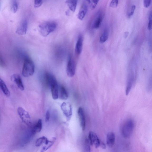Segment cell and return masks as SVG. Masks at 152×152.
Returning <instances> with one entry per match:
<instances>
[{
  "instance_id": "11",
  "label": "cell",
  "mask_w": 152,
  "mask_h": 152,
  "mask_svg": "<svg viewBox=\"0 0 152 152\" xmlns=\"http://www.w3.org/2000/svg\"><path fill=\"white\" fill-rule=\"evenodd\" d=\"M103 14L99 11L96 14L92 23V27L94 29H97L101 26L103 20Z\"/></svg>"
},
{
  "instance_id": "17",
  "label": "cell",
  "mask_w": 152,
  "mask_h": 152,
  "mask_svg": "<svg viewBox=\"0 0 152 152\" xmlns=\"http://www.w3.org/2000/svg\"><path fill=\"white\" fill-rule=\"evenodd\" d=\"M42 128V121L41 119L38 120L36 124L32 128V133L33 135H35L41 131Z\"/></svg>"
},
{
  "instance_id": "2",
  "label": "cell",
  "mask_w": 152,
  "mask_h": 152,
  "mask_svg": "<svg viewBox=\"0 0 152 152\" xmlns=\"http://www.w3.org/2000/svg\"><path fill=\"white\" fill-rule=\"evenodd\" d=\"M35 71V65L34 62L30 58L26 57L24 61L22 70L23 77H28L34 74Z\"/></svg>"
},
{
  "instance_id": "13",
  "label": "cell",
  "mask_w": 152,
  "mask_h": 152,
  "mask_svg": "<svg viewBox=\"0 0 152 152\" xmlns=\"http://www.w3.org/2000/svg\"><path fill=\"white\" fill-rule=\"evenodd\" d=\"M83 38L81 35H79L76 44L75 52L76 54L79 55L81 53L83 47Z\"/></svg>"
},
{
  "instance_id": "4",
  "label": "cell",
  "mask_w": 152,
  "mask_h": 152,
  "mask_svg": "<svg viewBox=\"0 0 152 152\" xmlns=\"http://www.w3.org/2000/svg\"><path fill=\"white\" fill-rule=\"evenodd\" d=\"M134 126V123L132 120H130L126 121L123 124L121 129L123 136L126 139L130 137L132 134Z\"/></svg>"
},
{
  "instance_id": "27",
  "label": "cell",
  "mask_w": 152,
  "mask_h": 152,
  "mask_svg": "<svg viewBox=\"0 0 152 152\" xmlns=\"http://www.w3.org/2000/svg\"><path fill=\"white\" fill-rule=\"evenodd\" d=\"M118 0H112L109 6L112 8H116L118 6Z\"/></svg>"
},
{
  "instance_id": "35",
  "label": "cell",
  "mask_w": 152,
  "mask_h": 152,
  "mask_svg": "<svg viewBox=\"0 0 152 152\" xmlns=\"http://www.w3.org/2000/svg\"></svg>"
},
{
  "instance_id": "33",
  "label": "cell",
  "mask_w": 152,
  "mask_h": 152,
  "mask_svg": "<svg viewBox=\"0 0 152 152\" xmlns=\"http://www.w3.org/2000/svg\"><path fill=\"white\" fill-rule=\"evenodd\" d=\"M149 21H152V10L149 14Z\"/></svg>"
},
{
  "instance_id": "18",
  "label": "cell",
  "mask_w": 152,
  "mask_h": 152,
  "mask_svg": "<svg viewBox=\"0 0 152 152\" xmlns=\"http://www.w3.org/2000/svg\"><path fill=\"white\" fill-rule=\"evenodd\" d=\"M78 0H67L65 3L69 9L73 12L75 11L77 4Z\"/></svg>"
},
{
  "instance_id": "15",
  "label": "cell",
  "mask_w": 152,
  "mask_h": 152,
  "mask_svg": "<svg viewBox=\"0 0 152 152\" xmlns=\"http://www.w3.org/2000/svg\"><path fill=\"white\" fill-rule=\"evenodd\" d=\"M115 136L112 132H109L107 135L106 143L107 145L110 147H113L115 144Z\"/></svg>"
},
{
  "instance_id": "23",
  "label": "cell",
  "mask_w": 152,
  "mask_h": 152,
  "mask_svg": "<svg viewBox=\"0 0 152 152\" xmlns=\"http://www.w3.org/2000/svg\"><path fill=\"white\" fill-rule=\"evenodd\" d=\"M87 1L90 8L93 10L96 8L99 0H87Z\"/></svg>"
},
{
  "instance_id": "28",
  "label": "cell",
  "mask_w": 152,
  "mask_h": 152,
  "mask_svg": "<svg viewBox=\"0 0 152 152\" xmlns=\"http://www.w3.org/2000/svg\"><path fill=\"white\" fill-rule=\"evenodd\" d=\"M42 3V0H34L35 8H39L41 6Z\"/></svg>"
},
{
  "instance_id": "7",
  "label": "cell",
  "mask_w": 152,
  "mask_h": 152,
  "mask_svg": "<svg viewBox=\"0 0 152 152\" xmlns=\"http://www.w3.org/2000/svg\"><path fill=\"white\" fill-rule=\"evenodd\" d=\"M61 108L68 120H69L72 115V108L70 104L68 103L64 102L61 104Z\"/></svg>"
},
{
  "instance_id": "25",
  "label": "cell",
  "mask_w": 152,
  "mask_h": 152,
  "mask_svg": "<svg viewBox=\"0 0 152 152\" xmlns=\"http://www.w3.org/2000/svg\"><path fill=\"white\" fill-rule=\"evenodd\" d=\"M12 9L14 13H16L18 10V4L16 0H14L13 1Z\"/></svg>"
},
{
  "instance_id": "19",
  "label": "cell",
  "mask_w": 152,
  "mask_h": 152,
  "mask_svg": "<svg viewBox=\"0 0 152 152\" xmlns=\"http://www.w3.org/2000/svg\"><path fill=\"white\" fill-rule=\"evenodd\" d=\"M0 87L2 92L7 97L10 96L11 95L10 91L7 87L5 83L1 78L0 79Z\"/></svg>"
},
{
  "instance_id": "16",
  "label": "cell",
  "mask_w": 152,
  "mask_h": 152,
  "mask_svg": "<svg viewBox=\"0 0 152 152\" xmlns=\"http://www.w3.org/2000/svg\"><path fill=\"white\" fill-rule=\"evenodd\" d=\"M61 99L66 100L68 97L67 90L63 86H61L59 89V97Z\"/></svg>"
},
{
  "instance_id": "1",
  "label": "cell",
  "mask_w": 152,
  "mask_h": 152,
  "mask_svg": "<svg viewBox=\"0 0 152 152\" xmlns=\"http://www.w3.org/2000/svg\"><path fill=\"white\" fill-rule=\"evenodd\" d=\"M45 80L47 84L50 88L52 98L54 100L59 98L58 86L56 79L54 76L49 73H47L45 76Z\"/></svg>"
},
{
  "instance_id": "29",
  "label": "cell",
  "mask_w": 152,
  "mask_h": 152,
  "mask_svg": "<svg viewBox=\"0 0 152 152\" xmlns=\"http://www.w3.org/2000/svg\"><path fill=\"white\" fill-rule=\"evenodd\" d=\"M151 0H144V5L145 8H148L150 6Z\"/></svg>"
},
{
  "instance_id": "3",
  "label": "cell",
  "mask_w": 152,
  "mask_h": 152,
  "mask_svg": "<svg viewBox=\"0 0 152 152\" xmlns=\"http://www.w3.org/2000/svg\"><path fill=\"white\" fill-rule=\"evenodd\" d=\"M57 27V24L54 21H48L40 24L39 29L40 34L42 36L46 37L54 31Z\"/></svg>"
},
{
  "instance_id": "5",
  "label": "cell",
  "mask_w": 152,
  "mask_h": 152,
  "mask_svg": "<svg viewBox=\"0 0 152 152\" xmlns=\"http://www.w3.org/2000/svg\"><path fill=\"white\" fill-rule=\"evenodd\" d=\"M18 115L22 122L28 126L32 125V123L29 113L21 107H19L17 109Z\"/></svg>"
},
{
  "instance_id": "9",
  "label": "cell",
  "mask_w": 152,
  "mask_h": 152,
  "mask_svg": "<svg viewBox=\"0 0 152 152\" xmlns=\"http://www.w3.org/2000/svg\"><path fill=\"white\" fill-rule=\"evenodd\" d=\"M11 80L12 81L15 83L18 88L21 91L24 90V86L22 79L20 75L15 74L12 75L11 77Z\"/></svg>"
},
{
  "instance_id": "26",
  "label": "cell",
  "mask_w": 152,
  "mask_h": 152,
  "mask_svg": "<svg viewBox=\"0 0 152 152\" xmlns=\"http://www.w3.org/2000/svg\"><path fill=\"white\" fill-rule=\"evenodd\" d=\"M90 143L89 139H86L85 140V149L86 151L87 152L90 151Z\"/></svg>"
},
{
  "instance_id": "24",
  "label": "cell",
  "mask_w": 152,
  "mask_h": 152,
  "mask_svg": "<svg viewBox=\"0 0 152 152\" xmlns=\"http://www.w3.org/2000/svg\"><path fill=\"white\" fill-rule=\"evenodd\" d=\"M45 136H42L38 139L36 142L35 146L37 147H39L41 146L42 144H44Z\"/></svg>"
},
{
  "instance_id": "20",
  "label": "cell",
  "mask_w": 152,
  "mask_h": 152,
  "mask_svg": "<svg viewBox=\"0 0 152 152\" xmlns=\"http://www.w3.org/2000/svg\"><path fill=\"white\" fill-rule=\"evenodd\" d=\"M134 77L133 75H130L127 80L126 87V94L127 96L129 94L132 86L134 82Z\"/></svg>"
},
{
  "instance_id": "12",
  "label": "cell",
  "mask_w": 152,
  "mask_h": 152,
  "mask_svg": "<svg viewBox=\"0 0 152 152\" xmlns=\"http://www.w3.org/2000/svg\"><path fill=\"white\" fill-rule=\"evenodd\" d=\"M78 113L81 126L82 130H84L86 126V118L84 111L83 108L80 107L78 109Z\"/></svg>"
},
{
  "instance_id": "32",
  "label": "cell",
  "mask_w": 152,
  "mask_h": 152,
  "mask_svg": "<svg viewBox=\"0 0 152 152\" xmlns=\"http://www.w3.org/2000/svg\"><path fill=\"white\" fill-rule=\"evenodd\" d=\"M99 146H101L102 149H105L106 148V146L104 142L101 140Z\"/></svg>"
},
{
  "instance_id": "21",
  "label": "cell",
  "mask_w": 152,
  "mask_h": 152,
  "mask_svg": "<svg viewBox=\"0 0 152 152\" xmlns=\"http://www.w3.org/2000/svg\"><path fill=\"white\" fill-rule=\"evenodd\" d=\"M56 140V139L55 137L52 138V139L49 141L48 144L45 145V146L42 147L40 151L41 152L46 151L47 150L50 148L55 142Z\"/></svg>"
},
{
  "instance_id": "31",
  "label": "cell",
  "mask_w": 152,
  "mask_h": 152,
  "mask_svg": "<svg viewBox=\"0 0 152 152\" xmlns=\"http://www.w3.org/2000/svg\"><path fill=\"white\" fill-rule=\"evenodd\" d=\"M50 113L49 111H47L45 115V120L46 122H48L50 119Z\"/></svg>"
},
{
  "instance_id": "6",
  "label": "cell",
  "mask_w": 152,
  "mask_h": 152,
  "mask_svg": "<svg viewBox=\"0 0 152 152\" xmlns=\"http://www.w3.org/2000/svg\"><path fill=\"white\" fill-rule=\"evenodd\" d=\"M75 71V62L72 57H70L66 66V72L69 77H72L74 75Z\"/></svg>"
},
{
  "instance_id": "30",
  "label": "cell",
  "mask_w": 152,
  "mask_h": 152,
  "mask_svg": "<svg viewBox=\"0 0 152 152\" xmlns=\"http://www.w3.org/2000/svg\"><path fill=\"white\" fill-rule=\"evenodd\" d=\"M136 8V7L135 5L133 6L132 7L131 11L128 14V18H130L134 15L135 10Z\"/></svg>"
},
{
  "instance_id": "10",
  "label": "cell",
  "mask_w": 152,
  "mask_h": 152,
  "mask_svg": "<svg viewBox=\"0 0 152 152\" xmlns=\"http://www.w3.org/2000/svg\"><path fill=\"white\" fill-rule=\"evenodd\" d=\"M89 139L91 145H94L96 148L99 146L101 140H100L96 133L90 131L89 135Z\"/></svg>"
},
{
  "instance_id": "34",
  "label": "cell",
  "mask_w": 152,
  "mask_h": 152,
  "mask_svg": "<svg viewBox=\"0 0 152 152\" xmlns=\"http://www.w3.org/2000/svg\"><path fill=\"white\" fill-rule=\"evenodd\" d=\"M129 35V32H126L124 33V36L125 38H126Z\"/></svg>"
},
{
  "instance_id": "8",
  "label": "cell",
  "mask_w": 152,
  "mask_h": 152,
  "mask_svg": "<svg viewBox=\"0 0 152 152\" xmlns=\"http://www.w3.org/2000/svg\"><path fill=\"white\" fill-rule=\"evenodd\" d=\"M28 28V21L25 20L23 21L19 25L16 31L17 34L19 35H25L27 33Z\"/></svg>"
},
{
  "instance_id": "22",
  "label": "cell",
  "mask_w": 152,
  "mask_h": 152,
  "mask_svg": "<svg viewBox=\"0 0 152 152\" xmlns=\"http://www.w3.org/2000/svg\"><path fill=\"white\" fill-rule=\"evenodd\" d=\"M109 32L108 30L106 28L104 31L100 38V42L101 43H103L107 41L108 37Z\"/></svg>"
},
{
  "instance_id": "14",
  "label": "cell",
  "mask_w": 152,
  "mask_h": 152,
  "mask_svg": "<svg viewBox=\"0 0 152 152\" xmlns=\"http://www.w3.org/2000/svg\"><path fill=\"white\" fill-rule=\"evenodd\" d=\"M88 10V6L87 4H84L80 9L78 14L77 17L80 21H82L86 15Z\"/></svg>"
}]
</instances>
